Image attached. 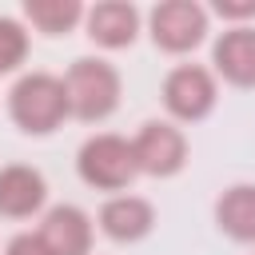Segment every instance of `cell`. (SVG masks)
Segmentation results:
<instances>
[{
	"label": "cell",
	"mask_w": 255,
	"mask_h": 255,
	"mask_svg": "<svg viewBox=\"0 0 255 255\" xmlns=\"http://www.w3.org/2000/svg\"><path fill=\"white\" fill-rule=\"evenodd\" d=\"M8 120L24 135H52V131H60L64 120H72L64 80L52 76V72H24L8 88Z\"/></svg>",
	"instance_id": "cell-1"
},
{
	"label": "cell",
	"mask_w": 255,
	"mask_h": 255,
	"mask_svg": "<svg viewBox=\"0 0 255 255\" xmlns=\"http://www.w3.org/2000/svg\"><path fill=\"white\" fill-rule=\"evenodd\" d=\"M64 92H68V108L72 120L80 124H104L124 96V76L116 64L100 60V56H80L68 64V72L60 76Z\"/></svg>",
	"instance_id": "cell-2"
},
{
	"label": "cell",
	"mask_w": 255,
	"mask_h": 255,
	"mask_svg": "<svg viewBox=\"0 0 255 255\" xmlns=\"http://www.w3.org/2000/svg\"><path fill=\"white\" fill-rule=\"evenodd\" d=\"M76 175L92 187V191H108V195H124L135 179V155H131V139L116 135V131H96L80 143L76 151Z\"/></svg>",
	"instance_id": "cell-3"
},
{
	"label": "cell",
	"mask_w": 255,
	"mask_h": 255,
	"mask_svg": "<svg viewBox=\"0 0 255 255\" xmlns=\"http://www.w3.org/2000/svg\"><path fill=\"white\" fill-rule=\"evenodd\" d=\"M159 100H163L171 124H199V120H207V116L215 112V104H219V80H215V72L203 68V64H175V68L163 76Z\"/></svg>",
	"instance_id": "cell-4"
},
{
	"label": "cell",
	"mask_w": 255,
	"mask_h": 255,
	"mask_svg": "<svg viewBox=\"0 0 255 255\" xmlns=\"http://www.w3.org/2000/svg\"><path fill=\"white\" fill-rule=\"evenodd\" d=\"M211 12L199 0H159L147 12V36L167 56H187L207 40Z\"/></svg>",
	"instance_id": "cell-5"
},
{
	"label": "cell",
	"mask_w": 255,
	"mask_h": 255,
	"mask_svg": "<svg viewBox=\"0 0 255 255\" xmlns=\"http://www.w3.org/2000/svg\"><path fill=\"white\" fill-rule=\"evenodd\" d=\"M131 155L139 175L147 179H171L187 167V135L171 120H147L131 135Z\"/></svg>",
	"instance_id": "cell-6"
},
{
	"label": "cell",
	"mask_w": 255,
	"mask_h": 255,
	"mask_svg": "<svg viewBox=\"0 0 255 255\" xmlns=\"http://www.w3.org/2000/svg\"><path fill=\"white\" fill-rule=\"evenodd\" d=\"M36 235L48 247V255H92V243H96L92 215L76 203H52L40 215Z\"/></svg>",
	"instance_id": "cell-7"
},
{
	"label": "cell",
	"mask_w": 255,
	"mask_h": 255,
	"mask_svg": "<svg viewBox=\"0 0 255 255\" xmlns=\"http://www.w3.org/2000/svg\"><path fill=\"white\" fill-rule=\"evenodd\" d=\"M48 211V179L32 163L0 167V219H36Z\"/></svg>",
	"instance_id": "cell-8"
},
{
	"label": "cell",
	"mask_w": 255,
	"mask_h": 255,
	"mask_svg": "<svg viewBox=\"0 0 255 255\" xmlns=\"http://www.w3.org/2000/svg\"><path fill=\"white\" fill-rule=\"evenodd\" d=\"M96 227L112 239V243H139L155 231V203L143 199V195H108L100 203V215H96Z\"/></svg>",
	"instance_id": "cell-9"
},
{
	"label": "cell",
	"mask_w": 255,
	"mask_h": 255,
	"mask_svg": "<svg viewBox=\"0 0 255 255\" xmlns=\"http://www.w3.org/2000/svg\"><path fill=\"white\" fill-rule=\"evenodd\" d=\"M211 72L231 88H255V24L223 28L211 44Z\"/></svg>",
	"instance_id": "cell-10"
},
{
	"label": "cell",
	"mask_w": 255,
	"mask_h": 255,
	"mask_svg": "<svg viewBox=\"0 0 255 255\" xmlns=\"http://www.w3.org/2000/svg\"><path fill=\"white\" fill-rule=\"evenodd\" d=\"M139 8L128 4V0H100L84 12V28H88V40L96 48H108V52H120V48H131L135 36H139Z\"/></svg>",
	"instance_id": "cell-11"
},
{
	"label": "cell",
	"mask_w": 255,
	"mask_h": 255,
	"mask_svg": "<svg viewBox=\"0 0 255 255\" xmlns=\"http://www.w3.org/2000/svg\"><path fill=\"white\" fill-rule=\"evenodd\" d=\"M215 227L243 247H255V183H231L215 199Z\"/></svg>",
	"instance_id": "cell-12"
},
{
	"label": "cell",
	"mask_w": 255,
	"mask_h": 255,
	"mask_svg": "<svg viewBox=\"0 0 255 255\" xmlns=\"http://www.w3.org/2000/svg\"><path fill=\"white\" fill-rule=\"evenodd\" d=\"M24 20L40 36H68L84 24V4L80 0H24Z\"/></svg>",
	"instance_id": "cell-13"
},
{
	"label": "cell",
	"mask_w": 255,
	"mask_h": 255,
	"mask_svg": "<svg viewBox=\"0 0 255 255\" xmlns=\"http://www.w3.org/2000/svg\"><path fill=\"white\" fill-rule=\"evenodd\" d=\"M28 48H32L28 28H24L16 16H0V76L16 72V68L28 60Z\"/></svg>",
	"instance_id": "cell-14"
},
{
	"label": "cell",
	"mask_w": 255,
	"mask_h": 255,
	"mask_svg": "<svg viewBox=\"0 0 255 255\" xmlns=\"http://www.w3.org/2000/svg\"><path fill=\"white\" fill-rule=\"evenodd\" d=\"M207 12H215V16L227 20L231 28H243L247 20H255V0H215Z\"/></svg>",
	"instance_id": "cell-15"
},
{
	"label": "cell",
	"mask_w": 255,
	"mask_h": 255,
	"mask_svg": "<svg viewBox=\"0 0 255 255\" xmlns=\"http://www.w3.org/2000/svg\"><path fill=\"white\" fill-rule=\"evenodd\" d=\"M4 255H48V247L40 243L36 231H16V235L4 243Z\"/></svg>",
	"instance_id": "cell-16"
},
{
	"label": "cell",
	"mask_w": 255,
	"mask_h": 255,
	"mask_svg": "<svg viewBox=\"0 0 255 255\" xmlns=\"http://www.w3.org/2000/svg\"><path fill=\"white\" fill-rule=\"evenodd\" d=\"M251 255H255V251H251Z\"/></svg>",
	"instance_id": "cell-17"
}]
</instances>
